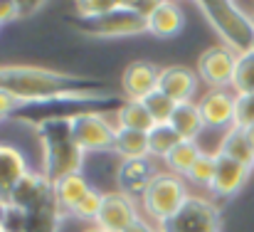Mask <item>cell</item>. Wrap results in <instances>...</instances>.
<instances>
[{
	"label": "cell",
	"mask_w": 254,
	"mask_h": 232,
	"mask_svg": "<svg viewBox=\"0 0 254 232\" xmlns=\"http://www.w3.org/2000/svg\"><path fill=\"white\" fill-rule=\"evenodd\" d=\"M230 89L235 94H254V52L237 55V67Z\"/></svg>",
	"instance_id": "obj_26"
},
{
	"label": "cell",
	"mask_w": 254,
	"mask_h": 232,
	"mask_svg": "<svg viewBox=\"0 0 254 232\" xmlns=\"http://www.w3.org/2000/svg\"><path fill=\"white\" fill-rule=\"evenodd\" d=\"M50 200H52V180L42 170L40 173L27 170L15 183V188L7 195V203L10 205H17V208H22L27 213L35 210V208H40V205H45V203H50Z\"/></svg>",
	"instance_id": "obj_11"
},
{
	"label": "cell",
	"mask_w": 254,
	"mask_h": 232,
	"mask_svg": "<svg viewBox=\"0 0 254 232\" xmlns=\"http://www.w3.org/2000/svg\"><path fill=\"white\" fill-rule=\"evenodd\" d=\"M202 17L212 25V30L222 37V45L235 50L237 55L254 50V22L237 10L235 2L227 0H200L197 2Z\"/></svg>",
	"instance_id": "obj_3"
},
{
	"label": "cell",
	"mask_w": 254,
	"mask_h": 232,
	"mask_svg": "<svg viewBox=\"0 0 254 232\" xmlns=\"http://www.w3.org/2000/svg\"><path fill=\"white\" fill-rule=\"evenodd\" d=\"M37 136L42 144V173L50 180L82 173L84 151L77 146L72 134V119H52L37 126Z\"/></svg>",
	"instance_id": "obj_2"
},
{
	"label": "cell",
	"mask_w": 254,
	"mask_h": 232,
	"mask_svg": "<svg viewBox=\"0 0 254 232\" xmlns=\"http://www.w3.org/2000/svg\"><path fill=\"white\" fill-rule=\"evenodd\" d=\"M116 119H119L116 126H124V129H131V131H143V134H148L156 126V121L146 111L143 101H124L116 111Z\"/></svg>",
	"instance_id": "obj_24"
},
{
	"label": "cell",
	"mask_w": 254,
	"mask_h": 232,
	"mask_svg": "<svg viewBox=\"0 0 254 232\" xmlns=\"http://www.w3.org/2000/svg\"><path fill=\"white\" fill-rule=\"evenodd\" d=\"M247 136H250V141H252V149H254V126H252V129H247Z\"/></svg>",
	"instance_id": "obj_37"
},
{
	"label": "cell",
	"mask_w": 254,
	"mask_h": 232,
	"mask_svg": "<svg viewBox=\"0 0 254 232\" xmlns=\"http://www.w3.org/2000/svg\"><path fill=\"white\" fill-rule=\"evenodd\" d=\"M161 232H222V215L212 198L190 195L185 205L166 223L158 225Z\"/></svg>",
	"instance_id": "obj_5"
},
{
	"label": "cell",
	"mask_w": 254,
	"mask_h": 232,
	"mask_svg": "<svg viewBox=\"0 0 254 232\" xmlns=\"http://www.w3.org/2000/svg\"><path fill=\"white\" fill-rule=\"evenodd\" d=\"M82 32L91 37H133L148 32V20L131 2H119L96 20H82Z\"/></svg>",
	"instance_id": "obj_6"
},
{
	"label": "cell",
	"mask_w": 254,
	"mask_h": 232,
	"mask_svg": "<svg viewBox=\"0 0 254 232\" xmlns=\"http://www.w3.org/2000/svg\"><path fill=\"white\" fill-rule=\"evenodd\" d=\"M91 79L82 75L57 72L47 67L32 65H5L0 67V89L15 96L20 104L30 101H47L57 96H67L82 89H91Z\"/></svg>",
	"instance_id": "obj_1"
},
{
	"label": "cell",
	"mask_w": 254,
	"mask_h": 232,
	"mask_svg": "<svg viewBox=\"0 0 254 232\" xmlns=\"http://www.w3.org/2000/svg\"><path fill=\"white\" fill-rule=\"evenodd\" d=\"M114 154L119 155L121 160H146V158H151L148 134H143V131H131V129H124V126H116Z\"/></svg>",
	"instance_id": "obj_20"
},
{
	"label": "cell",
	"mask_w": 254,
	"mask_h": 232,
	"mask_svg": "<svg viewBox=\"0 0 254 232\" xmlns=\"http://www.w3.org/2000/svg\"><path fill=\"white\" fill-rule=\"evenodd\" d=\"M62 213L55 205V198L35 210L27 213V223H25V232H60L62 225Z\"/></svg>",
	"instance_id": "obj_23"
},
{
	"label": "cell",
	"mask_w": 254,
	"mask_h": 232,
	"mask_svg": "<svg viewBox=\"0 0 254 232\" xmlns=\"http://www.w3.org/2000/svg\"><path fill=\"white\" fill-rule=\"evenodd\" d=\"M101 205H104V193L91 185V188L86 190L84 198L77 203L72 218H77V220H82V223H96V218H99V213H101Z\"/></svg>",
	"instance_id": "obj_29"
},
{
	"label": "cell",
	"mask_w": 254,
	"mask_h": 232,
	"mask_svg": "<svg viewBox=\"0 0 254 232\" xmlns=\"http://www.w3.org/2000/svg\"><path fill=\"white\" fill-rule=\"evenodd\" d=\"M89 188H91V183L82 173H72V175L52 180V198H55V205L60 208L62 218H72L77 203L84 198Z\"/></svg>",
	"instance_id": "obj_16"
},
{
	"label": "cell",
	"mask_w": 254,
	"mask_h": 232,
	"mask_svg": "<svg viewBox=\"0 0 254 232\" xmlns=\"http://www.w3.org/2000/svg\"><path fill=\"white\" fill-rule=\"evenodd\" d=\"M170 126L175 129V134L183 141H197L202 136V131H205V121H202L197 101L178 104L173 116H170Z\"/></svg>",
	"instance_id": "obj_19"
},
{
	"label": "cell",
	"mask_w": 254,
	"mask_h": 232,
	"mask_svg": "<svg viewBox=\"0 0 254 232\" xmlns=\"http://www.w3.org/2000/svg\"><path fill=\"white\" fill-rule=\"evenodd\" d=\"M161 67L151 62H131L121 75V89L126 101H143L148 94L158 89Z\"/></svg>",
	"instance_id": "obj_13"
},
{
	"label": "cell",
	"mask_w": 254,
	"mask_h": 232,
	"mask_svg": "<svg viewBox=\"0 0 254 232\" xmlns=\"http://www.w3.org/2000/svg\"><path fill=\"white\" fill-rule=\"evenodd\" d=\"M138 218H141L138 200H133L121 190H111L104 193V205L94 225L106 232H126Z\"/></svg>",
	"instance_id": "obj_9"
},
{
	"label": "cell",
	"mask_w": 254,
	"mask_h": 232,
	"mask_svg": "<svg viewBox=\"0 0 254 232\" xmlns=\"http://www.w3.org/2000/svg\"><path fill=\"white\" fill-rule=\"evenodd\" d=\"M25 223H27V210L7 203L5 220H2V232H25Z\"/></svg>",
	"instance_id": "obj_32"
},
{
	"label": "cell",
	"mask_w": 254,
	"mask_h": 232,
	"mask_svg": "<svg viewBox=\"0 0 254 232\" xmlns=\"http://www.w3.org/2000/svg\"><path fill=\"white\" fill-rule=\"evenodd\" d=\"M20 17V5L17 0H0V25H7Z\"/></svg>",
	"instance_id": "obj_33"
},
{
	"label": "cell",
	"mask_w": 254,
	"mask_h": 232,
	"mask_svg": "<svg viewBox=\"0 0 254 232\" xmlns=\"http://www.w3.org/2000/svg\"><path fill=\"white\" fill-rule=\"evenodd\" d=\"M232 126L237 129H252L254 126V94H237L235 101V121Z\"/></svg>",
	"instance_id": "obj_30"
},
{
	"label": "cell",
	"mask_w": 254,
	"mask_h": 232,
	"mask_svg": "<svg viewBox=\"0 0 254 232\" xmlns=\"http://www.w3.org/2000/svg\"><path fill=\"white\" fill-rule=\"evenodd\" d=\"M72 134L77 146L84 154H99V151H114L116 126L99 111H84L72 119Z\"/></svg>",
	"instance_id": "obj_7"
},
{
	"label": "cell",
	"mask_w": 254,
	"mask_h": 232,
	"mask_svg": "<svg viewBox=\"0 0 254 232\" xmlns=\"http://www.w3.org/2000/svg\"><path fill=\"white\" fill-rule=\"evenodd\" d=\"M143 106H146V111L151 114V119L156 124H170V116H173V111H175L178 104L170 96H166L161 89H156L153 94H148L143 99Z\"/></svg>",
	"instance_id": "obj_27"
},
{
	"label": "cell",
	"mask_w": 254,
	"mask_h": 232,
	"mask_svg": "<svg viewBox=\"0 0 254 232\" xmlns=\"http://www.w3.org/2000/svg\"><path fill=\"white\" fill-rule=\"evenodd\" d=\"M237 67V52L227 45H212L197 57V77L210 89H230Z\"/></svg>",
	"instance_id": "obj_8"
},
{
	"label": "cell",
	"mask_w": 254,
	"mask_h": 232,
	"mask_svg": "<svg viewBox=\"0 0 254 232\" xmlns=\"http://www.w3.org/2000/svg\"><path fill=\"white\" fill-rule=\"evenodd\" d=\"M74 5H77V12L82 20H96V17L111 12L119 5V0H79Z\"/></svg>",
	"instance_id": "obj_31"
},
{
	"label": "cell",
	"mask_w": 254,
	"mask_h": 232,
	"mask_svg": "<svg viewBox=\"0 0 254 232\" xmlns=\"http://www.w3.org/2000/svg\"><path fill=\"white\" fill-rule=\"evenodd\" d=\"M84 232H106V230H101V228H96V225H91V228H86Z\"/></svg>",
	"instance_id": "obj_38"
},
{
	"label": "cell",
	"mask_w": 254,
	"mask_h": 232,
	"mask_svg": "<svg viewBox=\"0 0 254 232\" xmlns=\"http://www.w3.org/2000/svg\"><path fill=\"white\" fill-rule=\"evenodd\" d=\"M17 106H20V101L15 96H10L7 91L0 89V121L2 119H12V114L17 111Z\"/></svg>",
	"instance_id": "obj_34"
},
{
	"label": "cell",
	"mask_w": 254,
	"mask_h": 232,
	"mask_svg": "<svg viewBox=\"0 0 254 232\" xmlns=\"http://www.w3.org/2000/svg\"><path fill=\"white\" fill-rule=\"evenodd\" d=\"M158 170L151 165V160H121L119 170H116V183H119V190L131 195L133 200H141V195L146 193L151 178L156 175Z\"/></svg>",
	"instance_id": "obj_15"
},
{
	"label": "cell",
	"mask_w": 254,
	"mask_h": 232,
	"mask_svg": "<svg viewBox=\"0 0 254 232\" xmlns=\"http://www.w3.org/2000/svg\"><path fill=\"white\" fill-rule=\"evenodd\" d=\"M202 155L197 141H180L168 155H166V170L180 175V178H188V173L192 170V165L197 163V158Z\"/></svg>",
	"instance_id": "obj_22"
},
{
	"label": "cell",
	"mask_w": 254,
	"mask_h": 232,
	"mask_svg": "<svg viewBox=\"0 0 254 232\" xmlns=\"http://www.w3.org/2000/svg\"><path fill=\"white\" fill-rule=\"evenodd\" d=\"M148 20V32L161 37V40H168V37H175L183 25H185V12L178 2H161L153 7V12L146 17Z\"/></svg>",
	"instance_id": "obj_17"
},
{
	"label": "cell",
	"mask_w": 254,
	"mask_h": 232,
	"mask_svg": "<svg viewBox=\"0 0 254 232\" xmlns=\"http://www.w3.org/2000/svg\"><path fill=\"white\" fill-rule=\"evenodd\" d=\"M183 139L175 134V129L170 124H156L151 131H148V149H151V155L153 158H163L180 144Z\"/></svg>",
	"instance_id": "obj_25"
},
{
	"label": "cell",
	"mask_w": 254,
	"mask_h": 232,
	"mask_svg": "<svg viewBox=\"0 0 254 232\" xmlns=\"http://www.w3.org/2000/svg\"><path fill=\"white\" fill-rule=\"evenodd\" d=\"M215 170H217V155L202 154L200 158H197V163L192 165V170L188 173L185 180L210 190V185H212V180H215Z\"/></svg>",
	"instance_id": "obj_28"
},
{
	"label": "cell",
	"mask_w": 254,
	"mask_h": 232,
	"mask_svg": "<svg viewBox=\"0 0 254 232\" xmlns=\"http://www.w3.org/2000/svg\"><path fill=\"white\" fill-rule=\"evenodd\" d=\"M188 198H190V193L185 188V178H180L170 170H158L151 178V183L138 203L143 208V215L151 223L161 225V223L170 220L185 205Z\"/></svg>",
	"instance_id": "obj_4"
},
{
	"label": "cell",
	"mask_w": 254,
	"mask_h": 232,
	"mask_svg": "<svg viewBox=\"0 0 254 232\" xmlns=\"http://www.w3.org/2000/svg\"><path fill=\"white\" fill-rule=\"evenodd\" d=\"M158 89L166 96H170L175 104H188V101H195V94L200 89V77H197V72H192L183 65H170V67L161 70Z\"/></svg>",
	"instance_id": "obj_12"
},
{
	"label": "cell",
	"mask_w": 254,
	"mask_h": 232,
	"mask_svg": "<svg viewBox=\"0 0 254 232\" xmlns=\"http://www.w3.org/2000/svg\"><path fill=\"white\" fill-rule=\"evenodd\" d=\"M0 232H2V230H0Z\"/></svg>",
	"instance_id": "obj_40"
},
{
	"label": "cell",
	"mask_w": 254,
	"mask_h": 232,
	"mask_svg": "<svg viewBox=\"0 0 254 232\" xmlns=\"http://www.w3.org/2000/svg\"><path fill=\"white\" fill-rule=\"evenodd\" d=\"M252 52H254V50H252Z\"/></svg>",
	"instance_id": "obj_39"
},
{
	"label": "cell",
	"mask_w": 254,
	"mask_h": 232,
	"mask_svg": "<svg viewBox=\"0 0 254 232\" xmlns=\"http://www.w3.org/2000/svg\"><path fill=\"white\" fill-rule=\"evenodd\" d=\"M27 160L15 146L10 144H0V198L7 200L10 190L15 188V183L27 173Z\"/></svg>",
	"instance_id": "obj_18"
},
{
	"label": "cell",
	"mask_w": 254,
	"mask_h": 232,
	"mask_svg": "<svg viewBox=\"0 0 254 232\" xmlns=\"http://www.w3.org/2000/svg\"><path fill=\"white\" fill-rule=\"evenodd\" d=\"M220 154L247 165V168H254V149L252 141L247 136L245 129H237V126H230L222 136V144H220Z\"/></svg>",
	"instance_id": "obj_21"
},
{
	"label": "cell",
	"mask_w": 254,
	"mask_h": 232,
	"mask_svg": "<svg viewBox=\"0 0 254 232\" xmlns=\"http://www.w3.org/2000/svg\"><path fill=\"white\" fill-rule=\"evenodd\" d=\"M250 173H252V168H247V165H242V163H237V160H232L227 155L217 154V170H215V180L210 185V193L215 198H220V200L232 198V195H237L242 190V185L247 183Z\"/></svg>",
	"instance_id": "obj_14"
},
{
	"label": "cell",
	"mask_w": 254,
	"mask_h": 232,
	"mask_svg": "<svg viewBox=\"0 0 254 232\" xmlns=\"http://www.w3.org/2000/svg\"><path fill=\"white\" fill-rule=\"evenodd\" d=\"M126 232H161V230H158V225H156V223H151L148 218H143V215H141V218H138V220H136V223H133Z\"/></svg>",
	"instance_id": "obj_35"
},
{
	"label": "cell",
	"mask_w": 254,
	"mask_h": 232,
	"mask_svg": "<svg viewBox=\"0 0 254 232\" xmlns=\"http://www.w3.org/2000/svg\"><path fill=\"white\" fill-rule=\"evenodd\" d=\"M5 210H7V200L0 198V230H2V220H5Z\"/></svg>",
	"instance_id": "obj_36"
},
{
	"label": "cell",
	"mask_w": 254,
	"mask_h": 232,
	"mask_svg": "<svg viewBox=\"0 0 254 232\" xmlns=\"http://www.w3.org/2000/svg\"><path fill=\"white\" fill-rule=\"evenodd\" d=\"M235 101H237V94L232 89H207L197 101L205 129L227 131L235 121Z\"/></svg>",
	"instance_id": "obj_10"
}]
</instances>
